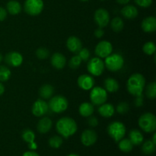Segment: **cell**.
<instances>
[{"label":"cell","instance_id":"obj_1","mask_svg":"<svg viewBox=\"0 0 156 156\" xmlns=\"http://www.w3.org/2000/svg\"><path fill=\"white\" fill-rule=\"evenodd\" d=\"M56 129L59 135L65 139H67L76 133L78 126L76 122L73 118L64 117L56 122Z\"/></svg>","mask_w":156,"mask_h":156},{"label":"cell","instance_id":"obj_2","mask_svg":"<svg viewBox=\"0 0 156 156\" xmlns=\"http://www.w3.org/2000/svg\"><path fill=\"white\" fill-rule=\"evenodd\" d=\"M146 86V79L140 73H134L129 76L126 82V88L130 94L139 96L143 94V90Z\"/></svg>","mask_w":156,"mask_h":156},{"label":"cell","instance_id":"obj_3","mask_svg":"<svg viewBox=\"0 0 156 156\" xmlns=\"http://www.w3.org/2000/svg\"><path fill=\"white\" fill-rule=\"evenodd\" d=\"M139 126L144 132H155L156 129V117L152 113H145L140 116L139 119Z\"/></svg>","mask_w":156,"mask_h":156},{"label":"cell","instance_id":"obj_4","mask_svg":"<svg viewBox=\"0 0 156 156\" xmlns=\"http://www.w3.org/2000/svg\"><path fill=\"white\" fill-rule=\"evenodd\" d=\"M108 133L115 142L118 143L124 137L126 134V126L120 121H114L110 123L108 126Z\"/></svg>","mask_w":156,"mask_h":156},{"label":"cell","instance_id":"obj_5","mask_svg":"<svg viewBox=\"0 0 156 156\" xmlns=\"http://www.w3.org/2000/svg\"><path fill=\"white\" fill-rule=\"evenodd\" d=\"M124 65V59L118 53H111L105 58V66L111 72H117Z\"/></svg>","mask_w":156,"mask_h":156},{"label":"cell","instance_id":"obj_6","mask_svg":"<svg viewBox=\"0 0 156 156\" xmlns=\"http://www.w3.org/2000/svg\"><path fill=\"white\" fill-rule=\"evenodd\" d=\"M68 106V101L62 95H56L53 98H50V100L48 103L49 108L56 114L64 112L66 111Z\"/></svg>","mask_w":156,"mask_h":156},{"label":"cell","instance_id":"obj_7","mask_svg":"<svg viewBox=\"0 0 156 156\" xmlns=\"http://www.w3.org/2000/svg\"><path fill=\"white\" fill-rule=\"evenodd\" d=\"M43 0H25L24 4V12L31 16H37L44 9Z\"/></svg>","mask_w":156,"mask_h":156},{"label":"cell","instance_id":"obj_8","mask_svg":"<svg viewBox=\"0 0 156 156\" xmlns=\"http://www.w3.org/2000/svg\"><path fill=\"white\" fill-rule=\"evenodd\" d=\"M90 99L94 105H101L108 100V92L105 88L96 86L91 88L90 92Z\"/></svg>","mask_w":156,"mask_h":156},{"label":"cell","instance_id":"obj_9","mask_svg":"<svg viewBox=\"0 0 156 156\" xmlns=\"http://www.w3.org/2000/svg\"><path fill=\"white\" fill-rule=\"evenodd\" d=\"M105 62L99 57H94L90 59L87 65L88 73L94 76H100L105 70Z\"/></svg>","mask_w":156,"mask_h":156},{"label":"cell","instance_id":"obj_10","mask_svg":"<svg viewBox=\"0 0 156 156\" xmlns=\"http://www.w3.org/2000/svg\"><path fill=\"white\" fill-rule=\"evenodd\" d=\"M94 19L99 27H105L110 21L109 12L105 9H98L95 11L94 15Z\"/></svg>","mask_w":156,"mask_h":156},{"label":"cell","instance_id":"obj_11","mask_svg":"<svg viewBox=\"0 0 156 156\" xmlns=\"http://www.w3.org/2000/svg\"><path fill=\"white\" fill-rule=\"evenodd\" d=\"M113 47L112 44L107 41H102L97 44L95 47V54L99 58H106L112 53Z\"/></svg>","mask_w":156,"mask_h":156},{"label":"cell","instance_id":"obj_12","mask_svg":"<svg viewBox=\"0 0 156 156\" xmlns=\"http://www.w3.org/2000/svg\"><path fill=\"white\" fill-rule=\"evenodd\" d=\"M49 110L48 104L42 99H38L33 104L32 106L31 111L32 114L35 116V117H44L46 114L47 113Z\"/></svg>","mask_w":156,"mask_h":156},{"label":"cell","instance_id":"obj_13","mask_svg":"<svg viewBox=\"0 0 156 156\" xmlns=\"http://www.w3.org/2000/svg\"><path fill=\"white\" fill-rule=\"evenodd\" d=\"M98 135L93 129H85L81 135V142L85 146H91L96 143Z\"/></svg>","mask_w":156,"mask_h":156},{"label":"cell","instance_id":"obj_14","mask_svg":"<svg viewBox=\"0 0 156 156\" xmlns=\"http://www.w3.org/2000/svg\"><path fill=\"white\" fill-rule=\"evenodd\" d=\"M5 60L6 63L10 66L18 67L22 64L23 56L18 52L12 51L6 54Z\"/></svg>","mask_w":156,"mask_h":156},{"label":"cell","instance_id":"obj_15","mask_svg":"<svg viewBox=\"0 0 156 156\" xmlns=\"http://www.w3.org/2000/svg\"><path fill=\"white\" fill-rule=\"evenodd\" d=\"M78 85L79 88H82L85 91H88L91 90L94 87V79L91 76L87 74L81 75L77 80Z\"/></svg>","mask_w":156,"mask_h":156},{"label":"cell","instance_id":"obj_16","mask_svg":"<svg viewBox=\"0 0 156 156\" xmlns=\"http://www.w3.org/2000/svg\"><path fill=\"white\" fill-rule=\"evenodd\" d=\"M66 47L68 50L72 53H78L79 50L82 48V41L77 37H69L66 41Z\"/></svg>","mask_w":156,"mask_h":156},{"label":"cell","instance_id":"obj_17","mask_svg":"<svg viewBox=\"0 0 156 156\" xmlns=\"http://www.w3.org/2000/svg\"><path fill=\"white\" fill-rule=\"evenodd\" d=\"M141 27L146 33H152L156 30V18L154 16H149L142 21Z\"/></svg>","mask_w":156,"mask_h":156},{"label":"cell","instance_id":"obj_18","mask_svg":"<svg viewBox=\"0 0 156 156\" xmlns=\"http://www.w3.org/2000/svg\"><path fill=\"white\" fill-rule=\"evenodd\" d=\"M52 66L56 69H62L65 67L66 62V59L65 56L60 53H55L52 56L51 59H50Z\"/></svg>","mask_w":156,"mask_h":156},{"label":"cell","instance_id":"obj_19","mask_svg":"<svg viewBox=\"0 0 156 156\" xmlns=\"http://www.w3.org/2000/svg\"><path fill=\"white\" fill-rule=\"evenodd\" d=\"M98 111L101 117H105V118H109L114 114L115 108H114V105H112L111 104L104 103L99 105Z\"/></svg>","mask_w":156,"mask_h":156},{"label":"cell","instance_id":"obj_20","mask_svg":"<svg viewBox=\"0 0 156 156\" xmlns=\"http://www.w3.org/2000/svg\"><path fill=\"white\" fill-rule=\"evenodd\" d=\"M52 125H53L52 120L49 117H44L38 121L37 129L40 133L45 134L51 129Z\"/></svg>","mask_w":156,"mask_h":156},{"label":"cell","instance_id":"obj_21","mask_svg":"<svg viewBox=\"0 0 156 156\" xmlns=\"http://www.w3.org/2000/svg\"><path fill=\"white\" fill-rule=\"evenodd\" d=\"M121 14L126 19H134L137 17L139 12L136 7L132 5H127L121 9Z\"/></svg>","mask_w":156,"mask_h":156},{"label":"cell","instance_id":"obj_22","mask_svg":"<svg viewBox=\"0 0 156 156\" xmlns=\"http://www.w3.org/2000/svg\"><path fill=\"white\" fill-rule=\"evenodd\" d=\"M129 140H130L133 146H139L143 143L144 137H143V133L140 130L134 129L129 131Z\"/></svg>","mask_w":156,"mask_h":156},{"label":"cell","instance_id":"obj_23","mask_svg":"<svg viewBox=\"0 0 156 156\" xmlns=\"http://www.w3.org/2000/svg\"><path fill=\"white\" fill-rule=\"evenodd\" d=\"M94 105L89 102H84L81 104L79 108V112L82 117H88L94 113Z\"/></svg>","mask_w":156,"mask_h":156},{"label":"cell","instance_id":"obj_24","mask_svg":"<svg viewBox=\"0 0 156 156\" xmlns=\"http://www.w3.org/2000/svg\"><path fill=\"white\" fill-rule=\"evenodd\" d=\"M104 85H105V89L106 90L107 92L110 93L117 91L119 89V87H120L117 81L113 78H108V79H105Z\"/></svg>","mask_w":156,"mask_h":156},{"label":"cell","instance_id":"obj_25","mask_svg":"<svg viewBox=\"0 0 156 156\" xmlns=\"http://www.w3.org/2000/svg\"><path fill=\"white\" fill-rule=\"evenodd\" d=\"M53 93H54V88L49 84L42 85L39 89V94L43 99L50 98L53 96Z\"/></svg>","mask_w":156,"mask_h":156},{"label":"cell","instance_id":"obj_26","mask_svg":"<svg viewBox=\"0 0 156 156\" xmlns=\"http://www.w3.org/2000/svg\"><path fill=\"white\" fill-rule=\"evenodd\" d=\"M6 9L11 15H18L21 12V5L16 0H11L6 5Z\"/></svg>","mask_w":156,"mask_h":156},{"label":"cell","instance_id":"obj_27","mask_svg":"<svg viewBox=\"0 0 156 156\" xmlns=\"http://www.w3.org/2000/svg\"><path fill=\"white\" fill-rule=\"evenodd\" d=\"M118 148L123 152H129L133 150V145L129 139H122L118 142Z\"/></svg>","mask_w":156,"mask_h":156},{"label":"cell","instance_id":"obj_28","mask_svg":"<svg viewBox=\"0 0 156 156\" xmlns=\"http://www.w3.org/2000/svg\"><path fill=\"white\" fill-rule=\"evenodd\" d=\"M111 27L114 31L120 32L123 30V27H124V23H123V21L122 20L121 18L116 17V18H113L111 20Z\"/></svg>","mask_w":156,"mask_h":156},{"label":"cell","instance_id":"obj_29","mask_svg":"<svg viewBox=\"0 0 156 156\" xmlns=\"http://www.w3.org/2000/svg\"><path fill=\"white\" fill-rule=\"evenodd\" d=\"M155 144H154L152 140H147L143 143L142 146V152L146 155H152L155 151Z\"/></svg>","mask_w":156,"mask_h":156},{"label":"cell","instance_id":"obj_30","mask_svg":"<svg viewBox=\"0 0 156 156\" xmlns=\"http://www.w3.org/2000/svg\"><path fill=\"white\" fill-rule=\"evenodd\" d=\"M143 50L146 55H149V56L154 55L155 54V50H156V46H155V43L152 42V41H149V42H146V44L143 45Z\"/></svg>","mask_w":156,"mask_h":156},{"label":"cell","instance_id":"obj_31","mask_svg":"<svg viewBox=\"0 0 156 156\" xmlns=\"http://www.w3.org/2000/svg\"><path fill=\"white\" fill-rule=\"evenodd\" d=\"M21 137L24 142H26L27 143H30L34 141L35 134L31 129H26L21 133Z\"/></svg>","mask_w":156,"mask_h":156},{"label":"cell","instance_id":"obj_32","mask_svg":"<svg viewBox=\"0 0 156 156\" xmlns=\"http://www.w3.org/2000/svg\"><path fill=\"white\" fill-rule=\"evenodd\" d=\"M11 70L5 66H0V81L6 82L11 77Z\"/></svg>","mask_w":156,"mask_h":156},{"label":"cell","instance_id":"obj_33","mask_svg":"<svg viewBox=\"0 0 156 156\" xmlns=\"http://www.w3.org/2000/svg\"><path fill=\"white\" fill-rule=\"evenodd\" d=\"M146 94L148 98L155 99L156 98V85L155 82H151L147 85L146 89Z\"/></svg>","mask_w":156,"mask_h":156},{"label":"cell","instance_id":"obj_34","mask_svg":"<svg viewBox=\"0 0 156 156\" xmlns=\"http://www.w3.org/2000/svg\"><path fill=\"white\" fill-rule=\"evenodd\" d=\"M62 137L59 136H54L50 138L49 140V145L53 149H59L62 144Z\"/></svg>","mask_w":156,"mask_h":156},{"label":"cell","instance_id":"obj_35","mask_svg":"<svg viewBox=\"0 0 156 156\" xmlns=\"http://www.w3.org/2000/svg\"><path fill=\"white\" fill-rule=\"evenodd\" d=\"M82 60L79 57V55H76V56H73L70 59L69 62V66L70 68L73 69H78L80 66L81 63H82Z\"/></svg>","mask_w":156,"mask_h":156},{"label":"cell","instance_id":"obj_36","mask_svg":"<svg viewBox=\"0 0 156 156\" xmlns=\"http://www.w3.org/2000/svg\"><path fill=\"white\" fill-rule=\"evenodd\" d=\"M36 56L39 59H45L50 56V52L44 47H40L37 50Z\"/></svg>","mask_w":156,"mask_h":156},{"label":"cell","instance_id":"obj_37","mask_svg":"<svg viewBox=\"0 0 156 156\" xmlns=\"http://www.w3.org/2000/svg\"><path fill=\"white\" fill-rule=\"evenodd\" d=\"M116 110H117V113H119L120 114H125L129 110V106L128 105V103H126V102H120V103H119L117 105Z\"/></svg>","mask_w":156,"mask_h":156},{"label":"cell","instance_id":"obj_38","mask_svg":"<svg viewBox=\"0 0 156 156\" xmlns=\"http://www.w3.org/2000/svg\"><path fill=\"white\" fill-rule=\"evenodd\" d=\"M78 53H79V56L82 61H88L90 56H91L90 51L87 48H82Z\"/></svg>","mask_w":156,"mask_h":156},{"label":"cell","instance_id":"obj_39","mask_svg":"<svg viewBox=\"0 0 156 156\" xmlns=\"http://www.w3.org/2000/svg\"><path fill=\"white\" fill-rule=\"evenodd\" d=\"M138 6L142 8H148L152 5V0H134Z\"/></svg>","mask_w":156,"mask_h":156},{"label":"cell","instance_id":"obj_40","mask_svg":"<svg viewBox=\"0 0 156 156\" xmlns=\"http://www.w3.org/2000/svg\"><path fill=\"white\" fill-rule=\"evenodd\" d=\"M87 123L91 127H96L98 125V120L97 117L90 116V117H88V120H87Z\"/></svg>","mask_w":156,"mask_h":156},{"label":"cell","instance_id":"obj_41","mask_svg":"<svg viewBox=\"0 0 156 156\" xmlns=\"http://www.w3.org/2000/svg\"><path fill=\"white\" fill-rule=\"evenodd\" d=\"M135 103L136 107H141L143 105V94H140L139 96H136V99H135Z\"/></svg>","mask_w":156,"mask_h":156},{"label":"cell","instance_id":"obj_42","mask_svg":"<svg viewBox=\"0 0 156 156\" xmlns=\"http://www.w3.org/2000/svg\"><path fill=\"white\" fill-rule=\"evenodd\" d=\"M94 34L97 38H101L104 36V34H105V31H104V30L102 28L98 27V28L94 30Z\"/></svg>","mask_w":156,"mask_h":156},{"label":"cell","instance_id":"obj_43","mask_svg":"<svg viewBox=\"0 0 156 156\" xmlns=\"http://www.w3.org/2000/svg\"><path fill=\"white\" fill-rule=\"evenodd\" d=\"M7 18V11L2 7H0V21H4Z\"/></svg>","mask_w":156,"mask_h":156},{"label":"cell","instance_id":"obj_44","mask_svg":"<svg viewBox=\"0 0 156 156\" xmlns=\"http://www.w3.org/2000/svg\"><path fill=\"white\" fill-rule=\"evenodd\" d=\"M23 156H39V155L34 151H28V152H24Z\"/></svg>","mask_w":156,"mask_h":156},{"label":"cell","instance_id":"obj_45","mask_svg":"<svg viewBox=\"0 0 156 156\" xmlns=\"http://www.w3.org/2000/svg\"><path fill=\"white\" fill-rule=\"evenodd\" d=\"M28 148L32 151L36 150V149H37V143L34 141L32 142V143H28Z\"/></svg>","mask_w":156,"mask_h":156},{"label":"cell","instance_id":"obj_46","mask_svg":"<svg viewBox=\"0 0 156 156\" xmlns=\"http://www.w3.org/2000/svg\"><path fill=\"white\" fill-rule=\"evenodd\" d=\"M117 2L120 5H126L130 2V0H117Z\"/></svg>","mask_w":156,"mask_h":156},{"label":"cell","instance_id":"obj_47","mask_svg":"<svg viewBox=\"0 0 156 156\" xmlns=\"http://www.w3.org/2000/svg\"><path fill=\"white\" fill-rule=\"evenodd\" d=\"M4 91H5L4 85H3L2 84L1 82H0V96H1L2 94H3V93H4Z\"/></svg>","mask_w":156,"mask_h":156},{"label":"cell","instance_id":"obj_48","mask_svg":"<svg viewBox=\"0 0 156 156\" xmlns=\"http://www.w3.org/2000/svg\"><path fill=\"white\" fill-rule=\"evenodd\" d=\"M152 142L154 143V144L156 145V133H155L153 134V136H152Z\"/></svg>","mask_w":156,"mask_h":156},{"label":"cell","instance_id":"obj_49","mask_svg":"<svg viewBox=\"0 0 156 156\" xmlns=\"http://www.w3.org/2000/svg\"><path fill=\"white\" fill-rule=\"evenodd\" d=\"M2 59H3V56H2V55L0 53V63H1V62L2 61Z\"/></svg>","mask_w":156,"mask_h":156},{"label":"cell","instance_id":"obj_50","mask_svg":"<svg viewBox=\"0 0 156 156\" xmlns=\"http://www.w3.org/2000/svg\"><path fill=\"white\" fill-rule=\"evenodd\" d=\"M68 156H79V155H76V154H74V153H73V154H70V155H69Z\"/></svg>","mask_w":156,"mask_h":156},{"label":"cell","instance_id":"obj_51","mask_svg":"<svg viewBox=\"0 0 156 156\" xmlns=\"http://www.w3.org/2000/svg\"><path fill=\"white\" fill-rule=\"evenodd\" d=\"M81 1H82V2H87V1H89V0H81Z\"/></svg>","mask_w":156,"mask_h":156},{"label":"cell","instance_id":"obj_52","mask_svg":"<svg viewBox=\"0 0 156 156\" xmlns=\"http://www.w3.org/2000/svg\"><path fill=\"white\" fill-rule=\"evenodd\" d=\"M101 1H105V0H101Z\"/></svg>","mask_w":156,"mask_h":156}]
</instances>
